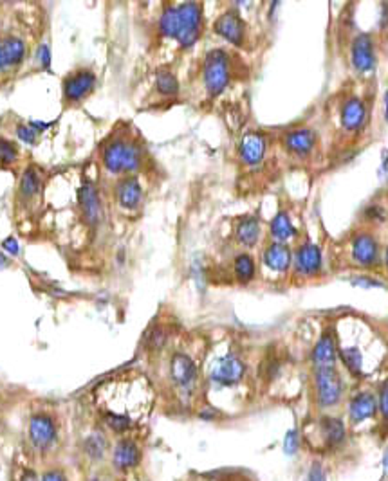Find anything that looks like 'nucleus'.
Wrapping results in <instances>:
<instances>
[{
  "label": "nucleus",
  "mask_w": 388,
  "mask_h": 481,
  "mask_svg": "<svg viewBox=\"0 0 388 481\" xmlns=\"http://www.w3.org/2000/svg\"><path fill=\"white\" fill-rule=\"evenodd\" d=\"M305 481H327V476H325L324 467L319 465V463H314V465L309 469L307 480H305Z\"/></svg>",
  "instance_id": "nucleus-35"
},
{
  "label": "nucleus",
  "mask_w": 388,
  "mask_h": 481,
  "mask_svg": "<svg viewBox=\"0 0 388 481\" xmlns=\"http://www.w3.org/2000/svg\"><path fill=\"white\" fill-rule=\"evenodd\" d=\"M29 437L38 449H47L49 445L57 440V427L54 422L45 415H37L29 422Z\"/></svg>",
  "instance_id": "nucleus-9"
},
{
  "label": "nucleus",
  "mask_w": 388,
  "mask_h": 481,
  "mask_svg": "<svg viewBox=\"0 0 388 481\" xmlns=\"http://www.w3.org/2000/svg\"><path fill=\"white\" fill-rule=\"evenodd\" d=\"M298 447H300L298 431L296 429L288 431V434L283 438V453L288 454V456H293V454L298 453Z\"/></svg>",
  "instance_id": "nucleus-32"
},
{
  "label": "nucleus",
  "mask_w": 388,
  "mask_h": 481,
  "mask_svg": "<svg viewBox=\"0 0 388 481\" xmlns=\"http://www.w3.org/2000/svg\"><path fill=\"white\" fill-rule=\"evenodd\" d=\"M291 261V249L286 244H282V242H275V244H271L264 251V263L273 271L283 273V271L289 269Z\"/></svg>",
  "instance_id": "nucleus-18"
},
{
  "label": "nucleus",
  "mask_w": 388,
  "mask_h": 481,
  "mask_svg": "<svg viewBox=\"0 0 388 481\" xmlns=\"http://www.w3.org/2000/svg\"><path fill=\"white\" fill-rule=\"evenodd\" d=\"M204 87L211 96H218L228 87L231 78V64L228 52L223 49H213L208 52L204 67H202Z\"/></svg>",
  "instance_id": "nucleus-2"
},
{
  "label": "nucleus",
  "mask_w": 388,
  "mask_h": 481,
  "mask_svg": "<svg viewBox=\"0 0 388 481\" xmlns=\"http://www.w3.org/2000/svg\"><path fill=\"white\" fill-rule=\"evenodd\" d=\"M2 247H4L6 251H9L11 254H18V244H16V240H13V238H8V240H4Z\"/></svg>",
  "instance_id": "nucleus-39"
},
{
  "label": "nucleus",
  "mask_w": 388,
  "mask_h": 481,
  "mask_svg": "<svg viewBox=\"0 0 388 481\" xmlns=\"http://www.w3.org/2000/svg\"><path fill=\"white\" fill-rule=\"evenodd\" d=\"M215 31L235 45H240L244 40V24L237 13L218 16V20L215 22Z\"/></svg>",
  "instance_id": "nucleus-15"
},
{
  "label": "nucleus",
  "mask_w": 388,
  "mask_h": 481,
  "mask_svg": "<svg viewBox=\"0 0 388 481\" xmlns=\"http://www.w3.org/2000/svg\"><path fill=\"white\" fill-rule=\"evenodd\" d=\"M352 65L360 73H370L376 65V54H374L372 38L368 35H360L352 44Z\"/></svg>",
  "instance_id": "nucleus-12"
},
{
  "label": "nucleus",
  "mask_w": 388,
  "mask_h": 481,
  "mask_svg": "<svg viewBox=\"0 0 388 481\" xmlns=\"http://www.w3.org/2000/svg\"><path fill=\"white\" fill-rule=\"evenodd\" d=\"M116 201L123 209L134 211L141 206L143 188L136 177H125L116 186Z\"/></svg>",
  "instance_id": "nucleus-11"
},
{
  "label": "nucleus",
  "mask_w": 388,
  "mask_h": 481,
  "mask_svg": "<svg viewBox=\"0 0 388 481\" xmlns=\"http://www.w3.org/2000/svg\"><path fill=\"white\" fill-rule=\"evenodd\" d=\"M155 87L161 94L165 96H175L179 93V81L170 71L166 69H161L158 74H155Z\"/></svg>",
  "instance_id": "nucleus-28"
},
{
  "label": "nucleus",
  "mask_w": 388,
  "mask_h": 481,
  "mask_svg": "<svg viewBox=\"0 0 388 481\" xmlns=\"http://www.w3.org/2000/svg\"><path fill=\"white\" fill-rule=\"evenodd\" d=\"M336 359H338V348H336L334 335L331 330L322 333V337L316 343L312 350V362L316 368H334Z\"/></svg>",
  "instance_id": "nucleus-13"
},
{
  "label": "nucleus",
  "mask_w": 388,
  "mask_h": 481,
  "mask_svg": "<svg viewBox=\"0 0 388 481\" xmlns=\"http://www.w3.org/2000/svg\"><path fill=\"white\" fill-rule=\"evenodd\" d=\"M260 238V222L257 217H244L237 225V240L244 247H253Z\"/></svg>",
  "instance_id": "nucleus-25"
},
{
  "label": "nucleus",
  "mask_w": 388,
  "mask_h": 481,
  "mask_svg": "<svg viewBox=\"0 0 388 481\" xmlns=\"http://www.w3.org/2000/svg\"><path fill=\"white\" fill-rule=\"evenodd\" d=\"M78 204H80L81 217L89 225H96L103 217V206H101L100 193H98V188L90 181H86L81 184L80 191H78Z\"/></svg>",
  "instance_id": "nucleus-6"
},
{
  "label": "nucleus",
  "mask_w": 388,
  "mask_h": 481,
  "mask_svg": "<svg viewBox=\"0 0 388 481\" xmlns=\"http://www.w3.org/2000/svg\"><path fill=\"white\" fill-rule=\"evenodd\" d=\"M8 71V61H6V54H4V47H2V40H0V73Z\"/></svg>",
  "instance_id": "nucleus-40"
},
{
  "label": "nucleus",
  "mask_w": 388,
  "mask_h": 481,
  "mask_svg": "<svg viewBox=\"0 0 388 481\" xmlns=\"http://www.w3.org/2000/svg\"><path fill=\"white\" fill-rule=\"evenodd\" d=\"M172 381L181 388H192L197 381V366L187 353H175L170 361Z\"/></svg>",
  "instance_id": "nucleus-8"
},
{
  "label": "nucleus",
  "mask_w": 388,
  "mask_h": 481,
  "mask_svg": "<svg viewBox=\"0 0 388 481\" xmlns=\"http://www.w3.org/2000/svg\"><path fill=\"white\" fill-rule=\"evenodd\" d=\"M365 119H367V110H365L363 101L358 97H352L341 109V123L347 130H358L363 126Z\"/></svg>",
  "instance_id": "nucleus-21"
},
{
  "label": "nucleus",
  "mask_w": 388,
  "mask_h": 481,
  "mask_svg": "<svg viewBox=\"0 0 388 481\" xmlns=\"http://www.w3.org/2000/svg\"><path fill=\"white\" fill-rule=\"evenodd\" d=\"M90 481H100V480H98V477H94V480H90Z\"/></svg>",
  "instance_id": "nucleus-45"
},
{
  "label": "nucleus",
  "mask_w": 388,
  "mask_h": 481,
  "mask_svg": "<svg viewBox=\"0 0 388 481\" xmlns=\"http://www.w3.org/2000/svg\"><path fill=\"white\" fill-rule=\"evenodd\" d=\"M314 388L319 408H332L343 395V382L336 368H316Z\"/></svg>",
  "instance_id": "nucleus-4"
},
{
  "label": "nucleus",
  "mask_w": 388,
  "mask_h": 481,
  "mask_svg": "<svg viewBox=\"0 0 388 481\" xmlns=\"http://www.w3.org/2000/svg\"><path fill=\"white\" fill-rule=\"evenodd\" d=\"M42 191V173L35 166H28L25 172L20 177V184H18V195L22 201H33L38 193Z\"/></svg>",
  "instance_id": "nucleus-24"
},
{
  "label": "nucleus",
  "mask_w": 388,
  "mask_h": 481,
  "mask_svg": "<svg viewBox=\"0 0 388 481\" xmlns=\"http://www.w3.org/2000/svg\"><path fill=\"white\" fill-rule=\"evenodd\" d=\"M384 263H387V269H388V249H387V254H384Z\"/></svg>",
  "instance_id": "nucleus-44"
},
{
  "label": "nucleus",
  "mask_w": 388,
  "mask_h": 481,
  "mask_svg": "<svg viewBox=\"0 0 388 481\" xmlns=\"http://www.w3.org/2000/svg\"><path fill=\"white\" fill-rule=\"evenodd\" d=\"M20 481H40V480H38V476L35 474V470H25V473L22 474Z\"/></svg>",
  "instance_id": "nucleus-41"
},
{
  "label": "nucleus",
  "mask_w": 388,
  "mask_h": 481,
  "mask_svg": "<svg viewBox=\"0 0 388 481\" xmlns=\"http://www.w3.org/2000/svg\"><path fill=\"white\" fill-rule=\"evenodd\" d=\"M103 418H105V424L109 425L110 429L116 431V433H125V431H129L130 427H132V418H130L129 415L107 411V413L103 415Z\"/></svg>",
  "instance_id": "nucleus-31"
},
{
  "label": "nucleus",
  "mask_w": 388,
  "mask_h": 481,
  "mask_svg": "<svg viewBox=\"0 0 388 481\" xmlns=\"http://www.w3.org/2000/svg\"><path fill=\"white\" fill-rule=\"evenodd\" d=\"M112 460L114 465H116L117 469L127 470L138 465L139 460H141V453H139V447L136 445V441L119 440L116 445V449H114Z\"/></svg>",
  "instance_id": "nucleus-16"
},
{
  "label": "nucleus",
  "mask_w": 388,
  "mask_h": 481,
  "mask_svg": "<svg viewBox=\"0 0 388 481\" xmlns=\"http://www.w3.org/2000/svg\"><path fill=\"white\" fill-rule=\"evenodd\" d=\"M177 15V29H175V40L182 47H192L197 42L202 28V9L199 4L188 2V4L175 6Z\"/></svg>",
  "instance_id": "nucleus-3"
},
{
  "label": "nucleus",
  "mask_w": 388,
  "mask_h": 481,
  "mask_svg": "<svg viewBox=\"0 0 388 481\" xmlns=\"http://www.w3.org/2000/svg\"><path fill=\"white\" fill-rule=\"evenodd\" d=\"M384 117H387L388 121V93L384 94Z\"/></svg>",
  "instance_id": "nucleus-42"
},
{
  "label": "nucleus",
  "mask_w": 388,
  "mask_h": 481,
  "mask_svg": "<svg viewBox=\"0 0 388 481\" xmlns=\"http://www.w3.org/2000/svg\"><path fill=\"white\" fill-rule=\"evenodd\" d=\"M2 40V47H4L6 61H8V69H16L20 67L25 60V40L16 35H6V37H0Z\"/></svg>",
  "instance_id": "nucleus-20"
},
{
  "label": "nucleus",
  "mask_w": 388,
  "mask_h": 481,
  "mask_svg": "<svg viewBox=\"0 0 388 481\" xmlns=\"http://www.w3.org/2000/svg\"><path fill=\"white\" fill-rule=\"evenodd\" d=\"M319 429H322V437L327 447H338L345 441L347 437V429H345V424L336 417H324L322 418V424H319Z\"/></svg>",
  "instance_id": "nucleus-22"
},
{
  "label": "nucleus",
  "mask_w": 388,
  "mask_h": 481,
  "mask_svg": "<svg viewBox=\"0 0 388 481\" xmlns=\"http://www.w3.org/2000/svg\"><path fill=\"white\" fill-rule=\"evenodd\" d=\"M40 481H65V476L58 470H51V473H45Z\"/></svg>",
  "instance_id": "nucleus-38"
},
{
  "label": "nucleus",
  "mask_w": 388,
  "mask_h": 481,
  "mask_svg": "<svg viewBox=\"0 0 388 481\" xmlns=\"http://www.w3.org/2000/svg\"><path fill=\"white\" fill-rule=\"evenodd\" d=\"M352 258L361 267L376 265L377 258H380V247H377L376 238L367 233L358 234L354 242H352Z\"/></svg>",
  "instance_id": "nucleus-10"
},
{
  "label": "nucleus",
  "mask_w": 388,
  "mask_h": 481,
  "mask_svg": "<svg viewBox=\"0 0 388 481\" xmlns=\"http://www.w3.org/2000/svg\"><path fill=\"white\" fill-rule=\"evenodd\" d=\"M377 408H380V411H381V415L384 417V420H388V382H384L383 388H381Z\"/></svg>",
  "instance_id": "nucleus-34"
},
{
  "label": "nucleus",
  "mask_w": 388,
  "mask_h": 481,
  "mask_svg": "<svg viewBox=\"0 0 388 481\" xmlns=\"http://www.w3.org/2000/svg\"><path fill=\"white\" fill-rule=\"evenodd\" d=\"M352 283L354 285H360V287H363V289H368V287H380V281L377 280H372V278H356V280H352Z\"/></svg>",
  "instance_id": "nucleus-37"
},
{
  "label": "nucleus",
  "mask_w": 388,
  "mask_h": 481,
  "mask_svg": "<svg viewBox=\"0 0 388 481\" xmlns=\"http://www.w3.org/2000/svg\"><path fill=\"white\" fill-rule=\"evenodd\" d=\"M235 274L240 281H249L255 276V261L249 254H240L235 260Z\"/></svg>",
  "instance_id": "nucleus-30"
},
{
  "label": "nucleus",
  "mask_w": 388,
  "mask_h": 481,
  "mask_svg": "<svg viewBox=\"0 0 388 481\" xmlns=\"http://www.w3.org/2000/svg\"><path fill=\"white\" fill-rule=\"evenodd\" d=\"M316 137L311 130H293L286 136V148L289 152L296 153V155H307L312 148H314Z\"/></svg>",
  "instance_id": "nucleus-23"
},
{
  "label": "nucleus",
  "mask_w": 388,
  "mask_h": 481,
  "mask_svg": "<svg viewBox=\"0 0 388 481\" xmlns=\"http://www.w3.org/2000/svg\"><path fill=\"white\" fill-rule=\"evenodd\" d=\"M322 267V253L319 249L312 244H303L296 251L295 256V269L303 276H312Z\"/></svg>",
  "instance_id": "nucleus-14"
},
{
  "label": "nucleus",
  "mask_w": 388,
  "mask_h": 481,
  "mask_svg": "<svg viewBox=\"0 0 388 481\" xmlns=\"http://www.w3.org/2000/svg\"><path fill=\"white\" fill-rule=\"evenodd\" d=\"M246 366H244L242 359L237 357L235 353H228L211 372V381L218 386H233L244 377Z\"/></svg>",
  "instance_id": "nucleus-7"
},
{
  "label": "nucleus",
  "mask_w": 388,
  "mask_h": 481,
  "mask_svg": "<svg viewBox=\"0 0 388 481\" xmlns=\"http://www.w3.org/2000/svg\"><path fill=\"white\" fill-rule=\"evenodd\" d=\"M340 357L345 368L354 375V377H361L363 373V353L358 346H341Z\"/></svg>",
  "instance_id": "nucleus-26"
},
{
  "label": "nucleus",
  "mask_w": 388,
  "mask_h": 481,
  "mask_svg": "<svg viewBox=\"0 0 388 481\" xmlns=\"http://www.w3.org/2000/svg\"><path fill=\"white\" fill-rule=\"evenodd\" d=\"M38 60H40L42 67L49 69V61H51V54H49V47L47 45H40L38 49Z\"/></svg>",
  "instance_id": "nucleus-36"
},
{
  "label": "nucleus",
  "mask_w": 388,
  "mask_h": 481,
  "mask_svg": "<svg viewBox=\"0 0 388 481\" xmlns=\"http://www.w3.org/2000/svg\"><path fill=\"white\" fill-rule=\"evenodd\" d=\"M376 409L377 402L372 393H360L352 398L351 404H348V415H351V420L354 424H360V422L367 420V418H372L376 415Z\"/></svg>",
  "instance_id": "nucleus-19"
},
{
  "label": "nucleus",
  "mask_w": 388,
  "mask_h": 481,
  "mask_svg": "<svg viewBox=\"0 0 388 481\" xmlns=\"http://www.w3.org/2000/svg\"><path fill=\"white\" fill-rule=\"evenodd\" d=\"M96 87V76L93 71L81 69L69 74L64 81V101L65 103H80L86 100Z\"/></svg>",
  "instance_id": "nucleus-5"
},
{
  "label": "nucleus",
  "mask_w": 388,
  "mask_h": 481,
  "mask_svg": "<svg viewBox=\"0 0 388 481\" xmlns=\"http://www.w3.org/2000/svg\"><path fill=\"white\" fill-rule=\"evenodd\" d=\"M271 234L278 242H286L296 234L295 227H293L291 220H289L288 213H278L271 222Z\"/></svg>",
  "instance_id": "nucleus-27"
},
{
  "label": "nucleus",
  "mask_w": 388,
  "mask_h": 481,
  "mask_svg": "<svg viewBox=\"0 0 388 481\" xmlns=\"http://www.w3.org/2000/svg\"><path fill=\"white\" fill-rule=\"evenodd\" d=\"M101 162L110 173H132L141 166V150L130 141L116 139L103 148Z\"/></svg>",
  "instance_id": "nucleus-1"
},
{
  "label": "nucleus",
  "mask_w": 388,
  "mask_h": 481,
  "mask_svg": "<svg viewBox=\"0 0 388 481\" xmlns=\"http://www.w3.org/2000/svg\"><path fill=\"white\" fill-rule=\"evenodd\" d=\"M383 467H384V469H388V449H387V453H384V456H383Z\"/></svg>",
  "instance_id": "nucleus-43"
},
{
  "label": "nucleus",
  "mask_w": 388,
  "mask_h": 481,
  "mask_svg": "<svg viewBox=\"0 0 388 481\" xmlns=\"http://www.w3.org/2000/svg\"><path fill=\"white\" fill-rule=\"evenodd\" d=\"M266 152V139L260 133H247L240 141V157L246 165L257 166Z\"/></svg>",
  "instance_id": "nucleus-17"
},
{
  "label": "nucleus",
  "mask_w": 388,
  "mask_h": 481,
  "mask_svg": "<svg viewBox=\"0 0 388 481\" xmlns=\"http://www.w3.org/2000/svg\"><path fill=\"white\" fill-rule=\"evenodd\" d=\"M107 451V438L105 434L100 433V431H94L90 437H87L86 440V453L89 454L93 460H100V458L105 456Z\"/></svg>",
  "instance_id": "nucleus-29"
},
{
  "label": "nucleus",
  "mask_w": 388,
  "mask_h": 481,
  "mask_svg": "<svg viewBox=\"0 0 388 481\" xmlns=\"http://www.w3.org/2000/svg\"><path fill=\"white\" fill-rule=\"evenodd\" d=\"M16 136H18V139L24 141L25 145H35L38 139V132L35 129H33L31 124H18L16 126Z\"/></svg>",
  "instance_id": "nucleus-33"
}]
</instances>
